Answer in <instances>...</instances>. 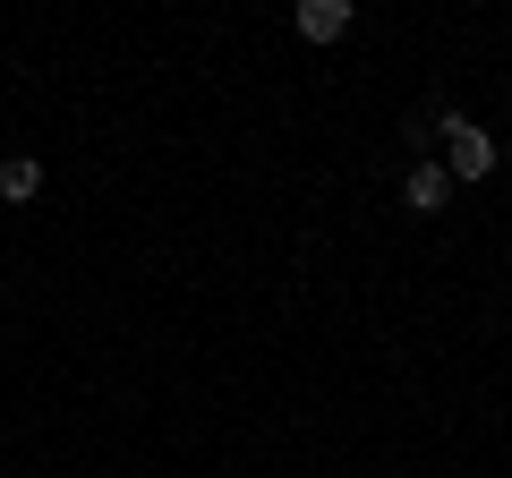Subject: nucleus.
Listing matches in <instances>:
<instances>
[{
    "label": "nucleus",
    "instance_id": "1",
    "mask_svg": "<svg viewBox=\"0 0 512 478\" xmlns=\"http://www.w3.org/2000/svg\"><path fill=\"white\" fill-rule=\"evenodd\" d=\"M436 137H444V171H453V180H487V171H495V137L478 129V120L444 111V120H436Z\"/></svg>",
    "mask_w": 512,
    "mask_h": 478
},
{
    "label": "nucleus",
    "instance_id": "2",
    "mask_svg": "<svg viewBox=\"0 0 512 478\" xmlns=\"http://www.w3.org/2000/svg\"><path fill=\"white\" fill-rule=\"evenodd\" d=\"M402 205H410V214H444V205H453V171H444V163H410Z\"/></svg>",
    "mask_w": 512,
    "mask_h": 478
},
{
    "label": "nucleus",
    "instance_id": "3",
    "mask_svg": "<svg viewBox=\"0 0 512 478\" xmlns=\"http://www.w3.org/2000/svg\"><path fill=\"white\" fill-rule=\"evenodd\" d=\"M299 35H308V43H342L350 35V0H299Z\"/></svg>",
    "mask_w": 512,
    "mask_h": 478
},
{
    "label": "nucleus",
    "instance_id": "4",
    "mask_svg": "<svg viewBox=\"0 0 512 478\" xmlns=\"http://www.w3.org/2000/svg\"><path fill=\"white\" fill-rule=\"evenodd\" d=\"M35 188H43V171L26 163V154H18V163H0V197H9V205H26Z\"/></svg>",
    "mask_w": 512,
    "mask_h": 478
}]
</instances>
